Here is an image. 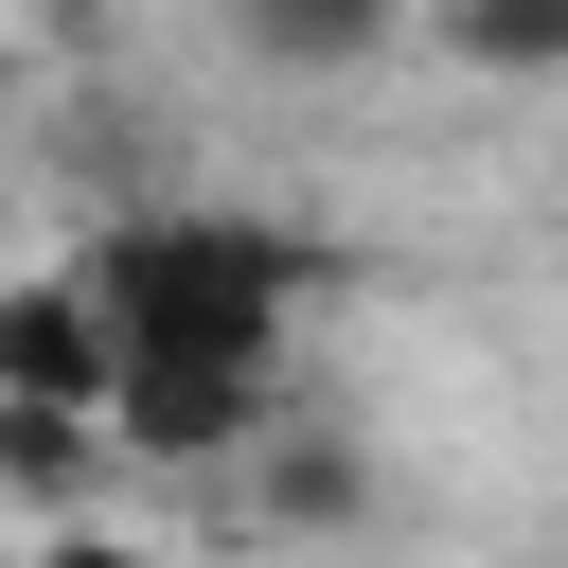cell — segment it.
Wrapping results in <instances>:
<instances>
[{"label": "cell", "mask_w": 568, "mask_h": 568, "mask_svg": "<svg viewBox=\"0 0 568 568\" xmlns=\"http://www.w3.org/2000/svg\"><path fill=\"white\" fill-rule=\"evenodd\" d=\"M231 36H248L266 71H373V53L408 36V0H231Z\"/></svg>", "instance_id": "3957f363"}, {"label": "cell", "mask_w": 568, "mask_h": 568, "mask_svg": "<svg viewBox=\"0 0 568 568\" xmlns=\"http://www.w3.org/2000/svg\"><path fill=\"white\" fill-rule=\"evenodd\" d=\"M89 320H106V444L142 462H231L266 426L284 320H302V248L266 213H124L71 248Z\"/></svg>", "instance_id": "6da1fadb"}, {"label": "cell", "mask_w": 568, "mask_h": 568, "mask_svg": "<svg viewBox=\"0 0 568 568\" xmlns=\"http://www.w3.org/2000/svg\"><path fill=\"white\" fill-rule=\"evenodd\" d=\"M53 568H160V550H124V532H53Z\"/></svg>", "instance_id": "5b68a950"}, {"label": "cell", "mask_w": 568, "mask_h": 568, "mask_svg": "<svg viewBox=\"0 0 568 568\" xmlns=\"http://www.w3.org/2000/svg\"><path fill=\"white\" fill-rule=\"evenodd\" d=\"M0 408H89V426H106V320H89L71 266L0 284Z\"/></svg>", "instance_id": "7a4b0ae2"}, {"label": "cell", "mask_w": 568, "mask_h": 568, "mask_svg": "<svg viewBox=\"0 0 568 568\" xmlns=\"http://www.w3.org/2000/svg\"><path fill=\"white\" fill-rule=\"evenodd\" d=\"M426 36L479 71H568V0H426Z\"/></svg>", "instance_id": "277c9868"}, {"label": "cell", "mask_w": 568, "mask_h": 568, "mask_svg": "<svg viewBox=\"0 0 568 568\" xmlns=\"http://www.w3.org/2000/svg\"><path fill=\"white\" fill-rule=\"evenodd\" d=\"M0 568H53V550H0Z\"/></svg>", "instance_id": "8992f818"}]
</instances>
